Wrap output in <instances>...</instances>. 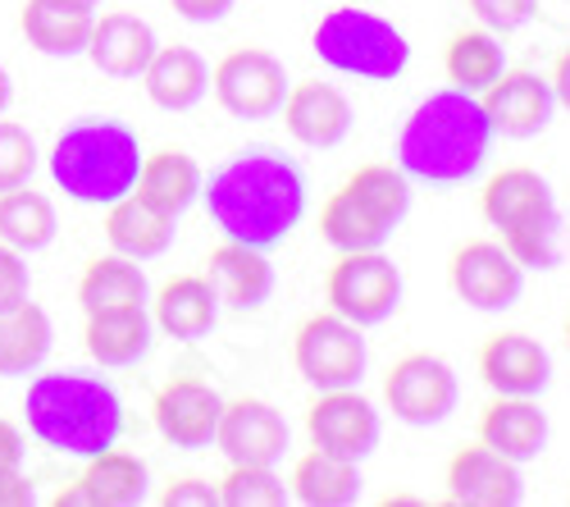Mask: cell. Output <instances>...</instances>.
Returning <instances> with one entry per match:
<instances>
[{
  "instance_id": "obj_1",
  "label": "cell",
  "mask_w": 570,
  "mask_h": 507,
  "mask_svg": "<svg viewBox=\"0 0 570 507\" xmlns=\"http://www.w3.org/2000/svg\"><path fill=\"white\" fill-rule=\"evenodd\" d=\"M202 202L228 243L274 252L306 220L311 188H306V169L293 156L274 147H252L228 156L202 183Z\"/></svg>"
},
{
  "instance_id": "obj_2",
  "label": "cell",
  "mask_w": 570,
  "mask_h": 507,
  "mask_svg": "<svg viewBox=\"0 0 570 507\" xmlns=\"http://www.w3.org/2000/svg\"><path fill=\"white\" fill-rule=\"evenodd\" d=\"M498 133L480 106L461 87L430 91L397 133V165L411 183H430V188H456L470 183L489 165V152Z\"/></svg>"
},
{
  "instance_id": "obj_3",
  "label": "cell",
  "mask_w": 570,
  "mask_h": 507,
  "mask_svg": "<svg viewBox=\"0 0 570 507\" xmlns=\"http://www.w3.org/2000/svg\"><path fill=\"white\" fill-rule=\"evenodd\" d=\"M28 435L65 457H97L124 435V398L106 376L51 371L37 376L23 398Z\"/></svg>"
},
{
  "instance_id": "obj_4",
  "label": "cell",
  "mask_w": 570,
  "mask_h": 507,
  "mask_svg": "<svg viewBox=\"0 0 570 507\" xmlns=\"http://www.w3.org/2000/svg\"><path fill=\"white\" fill-rule=\"evenodd\" d=\"M480 215L520 270L561 265V206L552 183L530 165H502L480 193Z\"/></svg>"
},
{
  "instance_id": "obj_5",
  "label": "cell",
  "mask_w": 570,
  "mask_h": 507,
  "mask_svg": "<svg viewBox=\"0 0 570 507\" xmlns=\"http://www.w3.org/2000/svg\"><path fill=\"white\" fill-rule=\"evenodd\" d=\"M137 133L119 119H78L51 147V178L78 206H110L132 193L141 169Z\"/></svg>"
},
{
  "instance_id": "obj_6",
  "label": "cell",
  "mask_w": 570,
  "mask_h": 507,
  "mask_svg": "<svg viewBox=\"0 0 570 507\" xmlns=\"http://www.w3.org/2000/svg\"><path fill=\"white\" fill-rule=\"evenodd\" d=\"M311 51L324 69H334L343 78H361V82H393L411 65L406 32L365 6L328 10L311 32Z\"/></svg>"
},
{
  "instance_id": "obj_7",
  "label": "cell",
  "mask_w": 570,
  "mask_h": 507,
  "mask_svg": "<svg viewBox=\"0 0 570 507\" xmlns=\"http://www.w3.org/2000/svg\"><path fill=\"white\" fill-rule=\"evenodd\" d=\"M402 293H406L402 270L384 247L338 252V261L328 265V280H324L328 311L347 315L361 330H374V325H384V320H393L402 311Z\"/></svg>"
},
{
  "instance_id": "obj_8",
  "label": "cell",
  "mask_w": 570,
  "mask_h": 507,
  "mask_svg": "<svg viewBox=\"0 0 570 507\" xmlns=\"http://www.w3.org/2000/svg\"><path fill=\"white\" fill-rule=\"evenodd\" d=\"M293 365L315 393L361 384L365 365H370L365 330L352 325V320L338 315V311H315L293 334Z\"/></svg>"
},
{
  "instance_id": "obj_9",
  "label": "cell",
  "mask_w": 570,
  "mask_h": 507,
  "mask_svg": "<svg viewBox=\"0 0 570 507\" xmlns=\"http://www.w3.org/2000/svg\"><path fill=\"white\" fill-rule=\"evenodd\" d=\"M384 402L393 411V421L411 426V430H430L443 426L456 402H461V384L452 361L439 352H406L389 365L384 376Z\"/></svg>"
},
{
  "instance_id": "obj_10",
  "label": "cell",
  "mask_w": 570,
  "mask_h": 507,
  "mask_svg": "<svg viewBox=\"0 0 570 507\" xmlns=\"http://www.w3.org/2000/svg\"><path fill=\"white\" fill-rule=\"evenodd\" d=\"M288 69L274 51L265 46H237L228 51L215 69H210V91L215 101L243 124H261L274 119L283 110V97H288Z\"/></svg>"
},
{
  "instance_id": "obj_11",
  "label": "cell",
  "mask_w": 570,
  "mask_h": 507,
  "mask_svg": "<svg viewBox=\"0 0 570 507\" xmlns=\"http://www.w3.org/2000/svg\"><path fill=\"white\" fill-rule=\"evenodd\" d=\"M448 289L474 311H511L525 298V270L498 238H465L448 256Z\"/></svg>"
},
{
  "instance_id": "obj_12",
  "label": "cell",
  "mask_w": 570,
  "mask_h": 507,
  "mask_svg": "<svg viewBox=\"0 0 570 507\" xmlns=\"http://www.w3.org/2000/svg\"><path fill=\"white\" fill-rule=\"evenodd\" d=\"M306 435L324 452L365 462V457L379 448V439H384V417H379V407L356 384L320 389L311 398V407H306Z\"/></svg>"
},
{
  "instance_id": "obj_13",
  "label": "cell",
  "mask_w": 570,
  "mask_h": 507,
  "mask_svg": "<svg viewBox=\"0 0 570 507\" xmlns=\"http://www.w3.org/2000/svg\"><path fill=\"white\" fill-rule=\"evenodd\" d=\"M278 115H283L288 137L306 152H334V147L347 143L352 128H356V110L347 101V91L334 87V82H320V78L293 82Z\"/></svg>"
},
{
  "instance_id": "obj_14",
  "label": "cell",
  "mask_w": 570,
  "mask_h": 507,
  "mask_svg": "<svg viewBox=\"0 0 570 507\" xmlns=\"http://www.w3.org/2000/svg\"><path fill=\"white\" fill-rule=\"evenodd\" d=\"M480 106H484L493 133L511 137V143H530V137L548 133L557 119L552 82L534 69H502L498 82L489 91H480Z\"/></svg>"
},
{
  "instance_id": "obj_15",
  "label": "cell",
  "mask_w": 570,
  "mask_h": 507,
  "mask_svg": "<svg viewBox=\"0 0 570 507\" xmlns=\"http://www.w3.org/2000/svg\"><path fill=\"white\" fill-rule=\"evenodd\" d=\"M293 443V430L283 421V411L265 398H233L219 411V430H215V448L228 462L243 467H274Z\"/></svg>"
},
{
  "instance_id": "obj_16",
  "label": "cell",
  "mask_w": 570,
  "mask_h": 507,
  "mask_svg": "<svg viewBox=\"0 0 570 507\" xmlns=\"http://www.w3.org/2000/svg\"><path fill=\"white\" fill-rule=\"evenodd\" d=\"M219 411H224V398L206 380L174 376L151 402V421L165 443H174L183 452H202V448H215Z\"/></svg>"
},
{
  "instance_id": "obj_17",
  "label": "cell",
  "mask_w": 570,
  "mask_h": 507,
  "mask_svg": "<svg viewBox=\"0 0 570 507\" xmlns=\"http://www.w3.org/2000/svg\"><path fill=\"white\" fill-rule=\"evenodd\" d=\"M525 498V480L511 457L493 452L489 443H465L448 462V503L456 507H515Z\"/></svg>"
},
{
  "instance_id": "obj_18",
  "label": "cell",
  "mask_w": 570,
  "mask_h": 507,
  "mask_svg": "<svg viewBox=\"0 0 570 507\" xmlns=\"http://www.w3.org/2000/svg\"><path fill=\"white\" fill-rule=\"evenodd\" d=\"M480 380L493 393L539 398L552 384V357L534 334L502 330V334H489L480 348Z\"/></svg>"
},
{
  "instance_id": "obj_19",
  "label": "cell",
  "mask_w": 570,
  "mask_h": 507,
  "mask_svg": "<svg viewBox=\"0 0 570 507\" xmlns=\"http://www.w3.org/2000/svg\"><path fill=\"white\" fill-rule=\"evenodd\" d=\"M548 439H552V421H548V411L539 407V398L493 393V402L480 411V443H489L493 452L511 457L515 467L543 457Z\"/></svg>"
},
{
  "instance_id": "obj_20",
  "label": "cell",
  "mask_w": 570,
  "mask_h": 507,
  "mask_svg": "<svg viewBox=\"0 0 570 507\" xmlns=\"http://www.w3.org/2000/svg\"><path fill=\"white\" fill-rule=\"evenodd\" d=\"M147 498V462L124 448L87 457V471L56 494V507H132Z\"/></svg>"
},
{
  "instance_id": "obj_21",
  "label": "cell",
  "mask_w": 570,
  "mask_h": 507,
  "mask_svg": "<svg viewBox=\"0 0 570 507\" xmlns=\"http://www.w3.org/2000/svg\"><path fill=\"white\" fill-rule=\"evenodd\" d=\"M206 280L215 284L219 306H233V311H261V306L274 298V265H269V252L247 247V243H228V238H224V243L206 256Z\"/></svg>"
},
{
  "instance_id": "obj_22",
  "label": "cell",
  "mask_w": 570,
  "mask_h": 507,
  "mask_svg": "<svg viewBox=\"0 0 570 507\" xmlns=\"http://www.w3.org/2000/svg\"><path fill=\"white\" fill-rule=\"evenodd\" d=\"M156 28L137 14H101L91 19V32H87V60L97 65L101 74L110 78H141V69L151 65L156 56Z\"/></svg>"
},
{
  "instance_id": "obj_23",
  "label": "cell",
  "mask_w": 570,
  "mask_h": 507,
  "mask_svg": "<svg viewBox=\"0 0 570 507\" xmlns=\"http://www.w3.org/2000/svg\"><path fill=\"white\" fill-rule=\"evenodd\" d=\"M151 320L160 334L178 343H197L219 325V293L206 274H174L151 302Z\"/></svg>"
},
{
  "instance_id": "obj_24",
  "label": "cell",
  "mask_w": 570,
  "mask_h": 507,
  "mask_svg": "<svg viewBox=\"0 0 570 507\" xmlns=\"http://www.w3.org/2000/svg\"><path fill=\"white\" fill-rule=\"evenodd\" d=\"M156 343V320L147 306H124V311H97L87 315L82 330V348L87 357L106 365V371H124V365H137Z\"/></svg>"
},
{
  "instance_id": "obj_25",
  "label": "cell",
  "mask_w": 570,
  "mask_h": 507,
  "mask_svg": "<svg viewBox=\"0 0 570 507\" xmlns=\"http://www.w3.org/2000/svg\"><path fill=\"white\" fill-rule=\"evenodd\" d=\"M202 165L187 156L183 147H160L151 156H141L137 183H132V197L147 202L151 211L178 220L193 202H202Z\"/></svg>"
},
{
  "instance_id": "obj_26",
  "label": "cell",
  "mask_w": 570,
  "mask_h": 507,
  "mask_svg": "<svg viewBox=\"0 0 570 507\" xmlns=\"http://www.w3.org/2000/svg\"><path fill=\"white\" fill-rule=\"evenodd\" d=\"M141 87H147L151 106H160L169 115L197 110L210 91V65L193 46H156L151 65L141 69Z\"/></svg>"
},
{
  "instance_id": "obj_27",
  "label": "cell",
  "mask_w": 570,
  "mask_h": 507,
  "mask_svg": "<svg viewBox=\"0 0 570 507\" xmlns=\"http://www.w3.org/2000/svg\"><path fill=\"white\" fill-rule=\"evenodd\" d=\"M365 480H361V462L338 452H324L311 443V452L297 457V467L288 476V498L306 503V507H352L361 503Z\"/></svg>"
},
{
  "instance_id": "obj_28",
  "label": "cell",
  "mask_w": 570,
  "mask_h": 507,
  "mask_svg": "<svg viewBox=\"0 0 570 507\" xmlns=\"http://www.w3.org/2000/svg\"><path fill=\"white\" fill-rule=\"evenodd\" d=\"M174 224H178V220L151 211L147 202H137V197L128 193V197H119V202L106 206V243H110V252H119V256L156 261V256H165V252L174 247V234H178Z\"/></svg>"
},
{
  "instance_id": "obj_29",
  "label": "cell",
  "mask_w": 570,
  "mask_h": 507,
  "mask_svg": "<svg viewBox=\"0 0 570 507\" xmlns=\"http://www.w3.org/2000/svg\"><path fill=\"white\" fill-rule=\"evenodd\" d=\"M151 302V284L147 274H141V265L132 256H97L87 261L82 280H78V306L87 315L97 311H124V306H147Z\"/></svg>"
},
{
  "instance_id": "obj_30",
  "label": "cell",
  "mask_w": 570,
  "mask_h": 507,
  "mask_svg": "<svg viewBox=\"0 0 570 507\" xmlns=\"http://www.w3.org/2000/svg\"><path fill=\"white\" fill-rule=\"evenodd\" d=\"M91 19L97 14L73 10V6H65V0H28L19 28H23L32 51L51 56V60H73V56L87 51Z\"/></svg>"
},
{
  "instance_id": "obj_31",
  "label": "cell",
  "mask_w": 570,
  "mask_h": 507,
  "mask_svg": "<svg viewBox=\"0 0 570 507\" xmlns=\"http://www.w3.org/2000/svg\"><path fill=\"white\" fill-rule=\"evenodd\" d=\"M502 69H507V46H502L498 32H489L484 23L452 32L448 51H443L448 87H461V91H470V97H480V91H489L498 82Z\"/></svg>"
},
{
  "instance_id": "obj_32",
  "label": "cell",
  "mask_w": 570,
  "mask_h": 507,
  "mask_svg": "<svg viewBox=\"0 0 570 507\" xmlns=\"http://www.w3.org/2000/svg\"><path fill=\"white\" fill-rule=\"evenodd\" d=\"M347 197L356 202V206H365L379 224L389 228V234H397V228L406 224V215H411V188L415 183L406 178V169L402 165H389V160H370V165H356L352 174H347Z\"/></svg>"
},
{
  "instance_id": "obj_33",
  "label": "cell",
  "mask_w": 570,
  "mask_h": 507,
  "mask_svg": "<svg viewBox=\"0 0 570 507\" xmlns=\"http://www.w3.org/2000/svg\"><path fill=\"white\" fill-rule=\"evenodd\" d=\"M51 315L32 298L14 311H0V380L32 376L37 365L51 357Z\"/></svg>"
},
{
  "instance_id": "obj_34",
  "label": "cell",
  "mask_w": 570,
  "mask_h": 507,
  "mask_svg": "<svg viewBox=\"0 0 570 507\" xmlns=\"http://www.w3.org/2000/svg\"><path fill=\"white\" fill-rule=\"evenodd\" d=\"M60 234V220H56V202L19 183V188L0 193V243H10L14 252H41L51 247Z\"/></svg>"
},
{
  "instance_id": "obj_35",
  "label": "cell",
  "mask_w": 570,
  "mask_h": 507,
  "mask_svg": "<svg viewBox=\"0 0 570 507\" xmlns=\"http://www.w3.org/2000/svg\"><path fill=\"white\" fill-rule=\"evenodd\" d=\"M320 238L334 252H374V247H389L393 234L365 206H356L347 188H338L320 206Z\"/></svg>"
},
{
  "instance_id": "obj_36",
  "label": "cell",
  "mask_w": 570,
  "mask_h": 507,
  "mask_svg": "<svg viewBox=\"0 0 570 507\" xmlns=\"http://www.w3.org/2000/svg\"><path fill=\"white\" fill-rule=\"evenodd\" d=\"M219 507H283L288 503V485L274 467H243L228 462V476L215 480Z\"/></svg>"
},
{
  "instance_id": "obj_37",
  "label": "cell",
  "mask_w": 570,
  "mask_h": 507,
  "mask_svg": "<svg viewBox=\"0 0 570 507\" xmlns=\"http://www.w3.org/2000/svg\"><path fill=\"white\" fill-rule=\"evenodd\" d=\"M37 169V143L32 133L0 119V193L6 188H19V183H28Z\"/></svg>"
},
{
  "instance_id": "obj_38",
  "label": "cell",
  "mask_w": 570,
  "mask_h": 507,
  "mask_svg": "<svg viewBox=\"0 0 570 507\" xmlns=\"http://www.w3.org/2000/svg\"><path fill=\"white\" fill-rule=\"evenodd\" d=\"M470 14L480 19L489 32L507 37V32H520L534 14H539V0H465Z\"/></svg>"
},
{
  "instance_id": "obj_39",
  "label": "cell",
  "mask_w": 570,
  "mask_h": 507,
  "mask_svg": "<svg viewBox=\"0 0 570 507\" xmlns=\"http://www.w3.org/2000/svg\"><path fill=\"white\" fill-rule=\"evenodd\" d=\"M28 298H32V280H28L23 252H14L10 243H0V311H14Z\"/></svg>"
},
{
  "instance_id": "obj_40",
  "label": "cell",
  "mask_w": 570,
  "mask_h": 507,
  "mask_svg": "<svg viewBox=\"0 0 570 507\" xmlns=\"http://www.w3.org/2000/svg\"><path fill=\"white\" fill-rule=\"evenodd\" d=\"M160 503L165 507H219V494H215V480L206 476H178L160 489Z\"/></svg>"
},
{
  "instance_id": "obj_41",
  "label": "cell",
  "mask_w": 570,
  "mask_h": 507,
  "mask_svg": "<svg viewBox=\"0 0 570 507\" xmlns=\"http://www.w3.org/2000/svg\"><path fill=\"white\" fill-rule=\"evenodd\" d=\"M169 6L187 23H219L233 10V0H169Z\"/></svg>"
},
{
  "instance_id": "obj_42",
  "label": "cell",
  "mask_w": 570,
  "mask_h": 507,
  "mask_svg": "<svg viewBox=\"0 0 570 507\" xmlns=\"http://www.w3.org/2000/svg\"><path fill=\"white\" fill-rule=\"evenodd\" d=\"M32 498V480L19 467H0V507H28Z\"/></svg>"
},
{
  "instance_id": "obj_43",
  "label": "cell",
  "mask_w": 570,
  "mask_h": 507,
  "mask_svg": "<svg viewBox=\"0 0 570 507\" xmlns=\"http://www.w3.org/2000/svg\"><path fill=\"white\" fill-rule=\"evenodd\" d=\"M548 82H552V97H557V110H570V51H561V56H557V65H552Z\"/></svg>"
},
{
  "instance_id": "obj_44",
  "label": "cell",
  "mask_w": 570,
  "mask_h": 507,
  "mask_svg": "<svg viewBox=\"0 0 570 507\" xmlns=\"http://www.w3.org/2000/svg\"><path fill=\"white\" fill-rule=\"evenodd\" d=\"M10 101H14V82H10V69L0 65V115L10 110Z\"/></svg>"
},
{
  "instance_id": "obj_45",
  "label": "cell",
  "mask_w": 570,
  "mask_h": 507,
  "mask_svg": "<svg viewBox=\"0 0 570 507\" xmlns=\"http://www.w3.org/2000/svg\"><path fill=\"white\" fill-rule=\"evenodd\" d=\"M65 6H73V10H87V14H97V10H101V0H65Z\"/></svg>"
},
{
  "instance_id": "obj_46",
  "label": "cell",
  "mask_w": 570,
  "mask_h": 507,
  "mask_svg": "<svg viewBox=\"0 0 570 507\" xmlns=\"http://www.w3.org/2000/svg\"><path fill=\"white\" fill-rule=\"evenodd\" d=\"M566 352H570V311H566Z\"/></svg>"
}]
</instances>
